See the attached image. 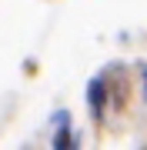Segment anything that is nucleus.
<instances>
[{"instance_id": "1", "label": "nucleus", "mask_w": 147, "mask_h": 150, "mask_svg": "<svg viewBox=\"0 0 147 150\" xmlns=\"http://www.w3.org/2000/svg\"><path fill=\"white\" fill-rule=\"evenodd\" d=\"M90 100H94V113L100 117V103H104V87H100V80L90 83Z\"/></svg>"}, {"instance_id": "2", "label": "nucleus", "mask_w": 147, "mask_h": 150, "mask_svg": "<svg viewBox=\"0 0 147 150\" xmlns=\"http://www.w3.org/2000/svg\"><path fill=\"white\" fill-rule=\"evenodd\" d=\"M144 80H147V70H144Z\"/></svg>"}]
</instances>
